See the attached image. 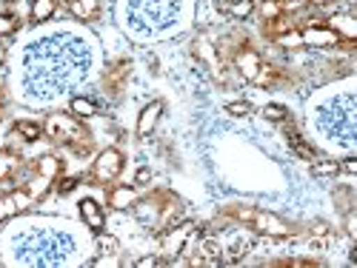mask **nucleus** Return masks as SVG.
I'll list each match as a JSON object with an SVG mask.
<instances>
[{
    "label": "nucleus",
    "instance_id": "obj_1",
    "mask_svg": "<svg viewBox=\"0 0 357 268\" xmlns=\"http://www.w3.org/2000/svg\"><path fill=\"white\" fill-rule=\"evenodd\" d=\"M229 214L249 226L255 234H263V237H272V240H286L291 237V226L286 220H280L278 214L272 212H263V208H255V205H237V208H229Z\"/></svg>",
    "mask_w": 357,
    "mask_h": 268
},
{
    "label": "nucleus",
    "instance_id": "obj_2",
    "mask_svg": "<svg viewBox=\"0 0 357 268\" xmlns=\"http://www.w3.org/2000/svg\"><path fill=\"white\" fill-rule=\"evenodd\" d=\"M43 132L54 143H61L66 148H77V152L80 148L86 152V145H89V132L83 129L80 117H75V114H49Z\"/></svg>",
    "mask_w": 357,
    "mask_h": 268
},
{
    "label": "nucleus",
    "instance_id": "obj_3",
    "mask_svg": "<svg viewBox=\"0 0 357 268\" xmlns=\"http://www.w3.org/2000/svg\"><path fill=\"white\" fill-rule=\"evenodd\" d=\"M61 171H63V163H61V160H57L54 155H43L40 160L32 163V174H29V180L23 183V189L32 194V200L38 203V200H43L46 191L54 186V180L61 177Z\"/></svg>",
    "mask_w": 357,
    "mask_h": 268
},
{
    "label": "nucleus",
    "instance_id": "obj_4",
    "mask_svg": "<svg viewBox=\"0 0 357 268\" xmlns=\"http://www.w3.org/2000/svg\"><path fill=\"white\" fill-rule=\"evenodd\" d=\"M197 234H200V228L195 223H189V220H181V223H174L172 228L160 231V257H166V262H174Z\"/></svg>",
    "mask_w": 357,
    "mask_h": 268
},
{
    "label": "nucleus",
    "instance_id": "obj_5",
    "mask_svg": "<svg viewBox=\"0 0 357 268\" xmlns=\"http://www.w3.org/2000/svg\"><path fill=\"white\" fill-rule=\"evenodd\" d=\"M123 166H126L123 155L117 152V148H106V152L98 155V160H95V166H92V180H98V183H112V180H117V177H121Z\"/></svg>",
    "mask_w": 357,
    "mask_h": 268
},
{
    "label": "nucleus",
    "instance_id": "obj_6",
    "mask_svg": "<svg viewBox=\"0 0 357 268\" xmlns=\"http://www.w3.org/2000/svg\"><path fill=\"white\" fill-rule=\"evenodd\" d=\"M220 246H223V243H220ZM252 249H255V234H252V228H249V231H246V228H237V231H231L229 243L223 246V262H226V265L241 262Z\"/></svg>",
    "mask_w": 357,
    "mask_h": 268
},
{
    "label": "nucleus",
    "instance_id": "obj_7",
    "mask_svg": "<svg viewBox=\"0 0 357 268\" xmlns=\"http://www.w3.org/2000/svg\"><path fill=\"white\" fill-rule=\"evenodd\" d=\"M301 43L314 46V49H332V46H346L326 23H309L301 29Z\"/></svg>",
    "mask_w": 357,
    "mask_h": 268
},
{
    "label": "nucleus",
    "instance_id": "obj_8",
    "mask_svg": "<svg viewBox=\"0 0 357 268\" xmlns=\"http://www.w3.org/2000/svg\"><path fill=\"white\" fill-rule=\"evenodd\" d=\"M192 54L197 57V63H203L218 80H223V63H220V57H218V49L209 43V38L200 35V38L192 43Z\"/></svg>",
    "mask_w": 357,
    "mask_h": 268
},
{
    "label": "nucleus",
    "instance_id": "obj_9",
    "mask_svg": "<svg viewBox=\"0 0 357 268\" xmlns=\"http://www.w3.org/2000/svg\"><path fill=\"white\" fill-rule=\"evenodd\" d=\"M260 66H263V61H260V54L252 49V46H241L234 52V69L241 72L246 80H255V74L260 72Z\"/></svg>",
    "mask_w": 357,
    "mask_h": 268
},
{
    "label": "nucleus",
    "instance_id": "obj_10",
    "mask_svg": "<svg viewBox=\"0 0 357 268\" xmlns=\"http://www.w3.org/2000/svg\"><path fill=\"white\" fill-rule=\"evenodd\" d=\"M160 114H163V100H152V103H146L140 117H137V137H149L158 123H160Z\"/></svg>",
    "mask_w": 357,
    "mask_h": 268
},
{
    "label": "nucleus",
    "instance_id": "obj_11",
    "mask_svg": "<svg viewBox=\"0 0 357 268\" xmlns=\"http://www.w3.org/2000/svg\"><path fill=\"white\" fill-rule=\"evenodd\" d=\"M80 217H83L86 228H92L95 234L106 228V214H103V208H100V205H98V203H95L92 197L80 200Z\"/></svg>",
    "mask_w": 357,
    "mask_h": 268
},
{
    "label": "nucleus",
    "instance_id": "obj_12",
    "mask_svg": "<svg viewBox=\"0 0 357 268\" xmlns=\"http://www.w3.org/2000/svg\"><path fill=\"white\" fill-rule=\"evenodd\" d=\"M326 26H329L343 43H354V38H357V20L351 15H332L326 20Z\"/></svg>",
    "mask_w": 357,
    "mask_h": 268
},
{
    "label": "nucleus",
    "instance_id": "obj_13",
    "mask_svg": "<svg viewBox=\"0 0 357 268\" xmlns=\"http://www.w3.org/2000/svg\"><path fill=\"white\" fill-rule=\"evenodd\" d=\"M69 12L83 23H92L100 17V0H69Z\"/></svg>",
    "mask_w": 357,
    "mask_h": 268
},
{
    "label": "nucleus",
    "instance_id": "obj_14",
    "mask_svg": "<svg viewBox=\"0 0 357 268\" xmlns=\"http://www.w3.org/2000/svg\"><path fill=\"white\" fill-rule=\"evenodd\" d=\"M286 143H289V148H291L297 157H303V160H314V157H317L314 148L301 137V132H297L294 126H289V120H286Z\"/></svg>",
    "mask_w": 357,
    "mask_h": 268
},
{
    "label": "nucleus",
    "instance_id": "obj_15",
    "mask_svg": "<svg viewBox=\"0 0 357 268\" xmlns=\"http://www.w3.org/2000/svg\"><path fill=\"white\" fill-rule=\"evenodd\" d=\"M137 203V186H117L109 191V205L123 212V208H132Z\"/></svg>",
    "mask_w": 357,
    "mask_h": 268
},
{
    "label": "nucleus",
    "instance_id": "obj_16",
    "mask_svg": "<svg viewBox=\"0 0 357 268\" xmlns=\"http://www.w3.org/2000/svg\"><path fill=\"white\" fill-rule=\"evenodd\" d=\"M69 111H72L75 117H80V120H86V117H95V114H98V103H95L92 97H72Z\"/></svg>",
    "mask_w": 357,
    "mask_h": 268
},
{
    "label": "nucleus",
    "instance_id": "obj_17",
    "mask_svg": "<svg viewBox=\"0 0 357 268\" xmlns=\"http://www.w3.org/2000/svg\"><path fill=\"white\" fill-rule=\"evenodd\" d=\"M98 251H100V257H121V240H117L114 234L98 231Z\"/></svg>",
    "mask_w": 357,
    "mask_h": 268
},
{
    "label": "nucleus",
    "instance_id": "obj_18",
    "mask_svg": "<svg viewBox=\"0 0 357 268\" xmlns=\"http://www.w3.org/2000/svg\"><path fill=\"white\" fill-rule=\"evenodd\" d=\"M57 12V0H35L32 3V20L35 23H46L49 17H54Z\"/></svg>",
    "mask_w": 357,
    "mask_h": 268
},
{
    "label": "nucleus",
    "instance_id": "obj_19",
    "mask_svg": "<svg viewBox=\"0 0 357 268\" xmlns=\"http://www.w3.org/2000/svg\"><path fill=\"white\" fill-rule=\"evenodd\" d=\"M223 12H229V17H234V20H246L255 15V0H231Z\"/></svg>",
    "mask_w": 357,
    "mask_h": 268
},
{
    "label": "nucleus",
    "instance_id": "obj_20",
    "mask_svg": "<svg viewBox=\"0 0 357 268\" xmlns=\"http://www.w3.org/2000/svg\"><path fill=\"white\" fill-rule=\"evenodd\" d=\"M15 134H20V137L29 140V143H35V140L43 137V126H38V123H32V120H15Z\"/></svg>",
    "mask_w": 357,
    "mask_h": 268
},
{
    "label": "nucleus",
    "instance_id": "obj_21",
    "mask_svg": "<svg viewBox=\"0 0 357 268\" xmlns=\"http://www.w3.org/2000/svg\"><path fill=\"white\" fill-rule=\"evenodd\" d=\"M17 166H20L17 155H12V152H0V183L9 180V177L17 171Z\"/></svg>",
    "mask_w": 357,
    "mask_h": 268
},
{
    "label": "nucleus",
    "instance_id": "obj_22",
    "mask_svg": "<svg viewBox=\"0 0 357 268\" xmlns=\"http://www.w3.org/2000/svg\"><path fill=\"white\" fill-rule=\"evenodd\" d=\"M335 174H340L337 160H314L312 163V177H335Z\"/></svg>",
    "mask_w": 357,
    "mask_h": 268
},
{
    "label": "nucleus",
    "instance_id": "obj_23",
    "mask_svg": "<svg viewBox=\"0 0 357 268\" xmlns=\"http://www.w3.org/2000/svg\"><path fill=\"white\" fill-rule=\"evenodd\" d=\"M255 86H260V88H269V86H275L278 83V69L275 66H269V63H263L260 66V72L255 74V80H252Z\"/></svg>",
    "mask_w": 357,
    "mask_h": 268
},
{
    "label": "nucleus",
    "instance_id": "obj_24",
    "mask_svg": "<svg viewBox=\"0 0 357 268\" xmlns=\"http://www.w3.org/2000/svg\"><path fill=\"white\" fill-rule=\"evenodd\" d=\"M263 117L266 120H272V123H286L289 120V109L280 106V103H266L263 106Z\"/></svg>",
    "mask_w": 357,
    "mask_h": 268
},
{
    "label": "nucleus",
    "instance_id": "obj_25",
    "mask_svg": "<svg viewBox=\"0 0 357 268\" xmlns=\"http://www.w3.org/2000/svg\"><path fill=\"white\" fill-rule=\"evenodd\" d=\"M15 214H20L17 203L12 200V194H3V197H0V223L9 220V217H15Z\"/></svg>",
    "mask_w": 357,
    "mask_h": 268
},
{
    "label": "nucleus",
    "instance_id": "obj_26",
    "mask_svg": "<svg viewBox=\"0 0 357 268\" xmlns=\"http://www.w3.org/2000/svg\"><path fill=\"white\" fill-rule=\"evenodd\" d=\"M309 234L314 237V240H332V228H329V223H323V220L312 223L309 226Z\"/></svg>",
    "mask_w": 357,
    "mask_h": 268
},
{
    "label": "nucleus",
    "instance_id": "obj_27",
    "mask_svg": "<svg viewBox=\"0 0 357 268\" xmlns=\"http://www.w3.org/2000/svg\"><path fill=\"white\" fill-rule=\"evenodd\" d=\"M226 114H231V117H249V114H252V103H246V100L229 103V106H226Z\"/></svg>",
    "mask_w": 357,
    "mask_h": 268
},
{
    "label": "nucleus",
    "instance_id": "obj_28",
    "mask_svg": "<svg viewBox=\"0 0 357 268\" xmlns=\"http://www.w3.org/2000/svg\"><path fill=\"white\" fill-rule=\"evenodd\" d=\"M135 265H137V268H155V265H169V262H166V257H160V254H149V257H140Z\"/></svg>",
    "mask_w": 357,
    "mask_h": 268
},
{
    "label": "nucleus",
    "instance_id": "obj_29",
    "mask_svg": "<svg viewBox=\"0 0 357 268\" xmlns=\"http://www.w3.org/2000/svg\"><path fill=\"white\" fill-rule=\"evenodd\" d=\"M278 15H283L280 0H266V3H263V17L272 20V17H278Z\"/></svg>",
    "mask_w": 357,
    "mask_h": 268
},
{
    "label": "nucleus",
    "instance_id": "obj_30",
    "mask_svg": "<svg viewBox=\"0 0 357 268\" xmlns=\"http://www.w3.org/2000/svg\"><path fill=\"white\" fill-rule=\"evenodd\" d=\"M15 29H17L15 17H9V15H0V38H3V35H12Z\"/></svg>",
    "mask_w": 357,
    "mask_h": 268
},
{
    "label": "nucleus",
    "instance_id": "obj_31",
    "mask_svg": "<svg viewBox=\"0 0 357 268\" xmlns=\"http://www.w3.org/2000/svg\"><path fill=\"white\" fill-rule=\"evenodd\" d=\"M346 234L351 237V240H357V214H354V208L346 212Z\"/></svg>",
    "mask_w": 357,
    "mask_h": 268
},
{
    "label": "nucleus",
    "instance_id": "obj_32",
    "mask_svg": "<svg viewBox=\"0 0 357 268\" xmlns=\"http://www.w3.org/2000/svg\"><path fill=\"white\" fill-rule=\"evenodd\" d=\"M149 180H152V168H149V166L137 168V174H135V186H146Z\"/></svg>",
    "mask_w": 357,
    "mask_h": 268
},
{
    "label": "nucleus",
    "instance_id": "obj_33",
    "mask_svg": "<svg viewBox=\"0 0 357 268\" xmlns=\"http://www.w3.org/2000/svg\"><path fill=\"white\" fill-rule=\"evenodd\" d=\"M75 186H77V177H63V180L57 183V191H61V194H69Z\"/></svg>",
    "mask_w": 357,
    "mask_h": 268
},
{
    "label": "nucleus",
    "instance_id": "obj_34",
    "mask_svg": "<svg viewBox=\"0 0 357 268\" xmlns=\"http://www.w3.org/2000/svg\"><path fill=\"white\" fill-rule=\"evenodd\" d=\"M340 171H346V174H357V160H346V163H340Z\"/></svg>",
    "mask_w": 357,
    "mask_h": 268
},
{
    "label": "nucleus",
    "instance_id": "obj_35",
    "mask_svg": "<svg viewBox=\"0 0 357 268\" xmlns=\"http://www.w3.org/2000/svg\"><path fill=\"white\" fill-rule=\"evenodd\" d=\"M3 61H6V49L0 46V66H3Z\"/></svg>",
    "mask_w": 357,
    "mask_h": 268
},
{
    "label": "nucleus",
    "instance_id": "obj_36",
    "mask_svg": "<svg viewBox=\"0 0 357 268\" xmlns=\"http://www.w3.org/2000/svg\"><path fill=\"white\" fill-rule=\"evenodd\" d=\"M312 3H317V6H326V3H332V0H312Z\"/></svg>",
    "mask_w": 357,
    "mask_h": 268
},
{
    "label": "nucleus",
    "instance_id": "obj_37",
    "mask_svg": "<svg viewBox=\"0 0 357 268\" xmlns=\"http://www.w3.org/2000/svg\"><path fill=\"white\" fill-rule=\"evenodd\" d=\"M9 3H15V0H9Z\"/></svg>",
    "mask_w": 357,
    "mask_h": 268
}]
</instances>
